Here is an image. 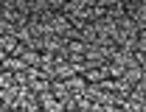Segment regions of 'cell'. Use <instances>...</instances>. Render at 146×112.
<instances>
[]
</instances>
